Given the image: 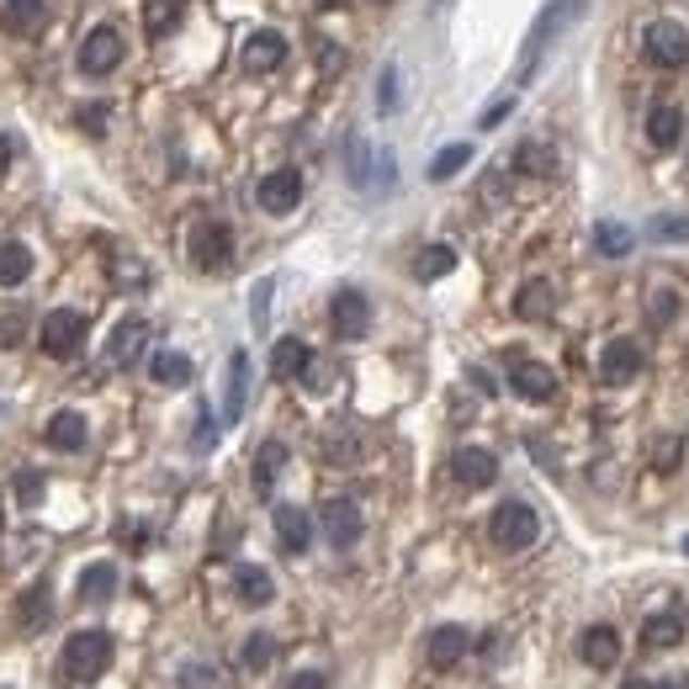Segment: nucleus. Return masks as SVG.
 Masks as SVG:
<instances>
[{
	"label": "nucleus",
	"instance_id": "obj_1",
	"mask_svg": "<svg viewBox=\"0 0 689 689\" xmlns=\"http://www.w3.org/2000/svg\"><path fill=\"white\" fill-rule=\"evenodd\" d=\"M536 536H541V515L530 509L526 499H504V504L488 515V541H493L499 552H526Z\"/></svg>",
	"mask_w": 689,
	"mask_h": 689
},
{
	"label": "nucleus",
	"instance_id": "obj_2",
	"mask_svg": "<svg viewBox=\"0 0 689 689\" xmlns=\"http://www.w3.org/2000/svg\"><path fill=\"white\" fill-rule=\"evenodd\" d=\"M107 668H112V637H107V631H75V637L64 642V674H70V679L90 685V679H101Z\"/></svg>",
	"mask_w": 689,
	"mask_h": 689
},
{
	"label": "nucleus",
	"instance_id": "obj_3",
	"mask_svg": "<svg viewBox=\"0 0 689 689\" xmlns=\"http://www.w3.org/2000/svg\"><path fill=\"white\" fill-rule=\"evenodd\" d=\"M38 345H42V356H53V361H75V356L85 350V313H75V308H53L38 329Z\"/></svg>",
	"mask_w": 689,
	"mask_h": 689
},
{
	"label": "nucleus",
	"instance_id": "obj_4",
	"mask_svg": "<svg viewBox=\"0 0 689 689\" xmlns=\"http://www.w3.org/2000/svg\"><path fill=\"white\" fill-rule=\"evenodd\" d=\"M186 255H192V266L207 271V276L229 271V260H234V234H229V223H197V229H192V244H186Z\"/></svg>",
	"mask_w": 689,
	"mask_h": 689
},
{
	"label": "nucleus",
	"instance_id": "obj_5",
	"mask_svg": "<svg viewBox=\"0 0 689 689\" xmlns=\"http://www.w3.org/2000/svg\"><path fill=\"white\" fill-rule=\"evenodd\" d=\"M122 33L118 27H90L81 42V75H90V81H101V75H112L122 64Z\"/></svg>",
	"mask_w": 689,
	"mask_h": 689
},
{
	"label": "nucleus",
	"instance_id": "obj_6",
	"mask_svg": "<svg viewBox=\"0 0 689 689\" xmlns=\"http://www.w3.org/2000/svg\"><path fill=\"white\" fill-rule=\"evenodd\" d=\"M329 324H334L340 340H361L366 329H371V303H366L361 286H340L329 297Z\"/></svg>",
	"mask_w": 689,
	"mask_h": 689
},
{
	"label": "nucleus",
	"instance_id": "obj_7",
	"mask_svg": "<svg viewBox=\"0 0 689 689\" xmlns=\"http://www.w3.org/2000/svg\"><path fill=\"white\" fill-rule=\"evenodd\" d=\"M578 5H583V0H552V5L541 11V22L530 27V38H526V53H520V81H530V75H536V59H541V48L557 38V27H563V22H573L568 11H578Z\"/></svg>",
	"mask_w": 689,
	"mask_h": 689
},
{
	"label": "nucleus",
	"instance_id": "obj_8",
	"mask_svg": "<svg viewBox=\"0 0 689 689\" xmlns=\"http://www.w3.org/2000/svg\"><path fill=\"white\" fill-rule=\"evenodd\" d=\"M319 526H324L329 546L350 552V546L361 541V509H356V499H324V509H319Z\"/></svg>",
	"mask_w": 689,
	"mask_h": 689
},
{
	"label": "nucleus",
	"instance_id": "obj_9",
	"mask_svg": "<svg viewBox=\"0 0 689 689\" xmlns=\"http://www.w3.org/2000/svg\"><path fill=\"white\" fill-rule=\"evenodd\" d=\"M642 48H648L652 64H663V70H679V64H689V33L679 27V22H652L648 38H642Z\"/></svg>",
	"mask_w": 689,
	"mask_h": 689
},
{
	"label": "nucleus",
	"instance_id": "obj_10",
	"mask_svg": "<svg viewBox=\"0 0 689 689\" xmlns=\"http://www.w3.org/2000/svg\"><path fill=\"white\" fill-rule=\"evenodd\" d=\"M255 202L266 207L271 218H286V212H297V202H303V175H297L292 164H282V170H271V175L260 181Z\"/></svg>",
	"mask_w": 689,
	"mask_h": 689
},
{
	"label": "nucleus",
	"instance_id": "obj_11",
	"mask_svg": "<svg viewBox=\"0 0 689 689\" xmlns=\"http://www.w3.org/2000/svg\"><path fill=\"white\" fill-rule=\"evenodd\" d=\"M509 387H515L526 404H552V398H557V377H552L541 361H520V356L509 366Z\"/></svg>",
	"mask_w": 689,
	"mask_h": 689
},
{
	"label": "nucleus",
	"instance_id": "obj_12",
	"mask_svg": "<svg viewBox=\"0 0 689 689\" xmlns=\"http://www.w3.org/2000/svg\"><path fill=\"white\" fill-rule=\"evenodd\" d=\"M451 478L462 488H488L493 478H499V456L483 446H462L456 456H451Z\"/></svg>",
	"mask_w": 689,
	"mask_h": 689
},
{
	"label": "nucleus",
	"instance_id": "obj_13",
	"mask_svg": "<svg viewBox=\"0 0 689 689\" xmlns=\"http://www.w3.org/2000/svg\"><path fill=\"white\" fill-rule=\"evenodd\" d=\"M642 371V345L637 340H610L605 356H600V377H605L610 387H620V382H631Z\"/></svg>",
	"mask_w": 689,
	"mask_h": 689
},
{
	"label": "nucleus",
	"instance_id": "obj_14",
	"mask_svg": "<svg viewBox=\"0 0 689 689\" xmlns=\"http://www.w3.org/2000/svg\"><path fill=\"white\" fill-rule=\"evenodd\" d=\"M276 541H282V552L292 557H303L308 552V541H313V520H308V509H297V504H276Z\"/></svg>",
	"mask_w": 689,
	"mask_h": 689
},
{
	"label": "nucleus",
	"instance_id": "obj_15",
	"mask_svg": "<svg viewBox=\"0 0 689 689\" xmlns=\"http://www.w3.org/2000/svg\"><path fill=\"white\" fill-rule=\"evenodd\" d=\"M144 350H149V324L144 319H122L112 329V340H107V361L112 366H133Z\"/></svg>",
	"mask_w": 689,
	"mask_h": 689
},
{
	"label": "nucleus",
	"instance_id": "obj_16",
	"mask_svg": "<svg viewBox=\"0 0 689 689\" xmlns=\"http://www.w3.org/2000/svg\"><path fill=\"white\" fill-rule=\"evenodd\" d=\"M282 59H286V38L271 33V27L244 42V70L249 75H271V70H282Z\"/></svg>",
	"mask_w": 689,
	"mask_h": 689
},
{
	"label": "nucleus",
	"instance_id": "obj_17",
	"mask_svg": "<svg viewBox=\"0 0 689 689\" xmlns=\"http://www.w3.org/2000/svg\"><path fill=\"white\" fill-rule=\"evenodd\" d=\"M42 22H48V0H5V11H0V27L11 38H38Z\"/></svg>",
	"mask_w": 689,
	"mask_h": 689
},
{
	"label": "nucleus",
	"instance_id": "obj_18",
	"mask_svg": "<svg viewBox=\"0 0 689 689\" xmlns=\"http://www.w3.org/2000/svg\"><path fill=\"white\" fill-rule=\"evenodd\" d=\"M244 404H249V356L234 350V356H229V382H223V419L239 425Z\"/></svg>",
	"mask_w": 689,
	"mask_h": 689
},
{
	"label": "nucleus",
	"instance_id": "obj_19",
	"mask_svg": "<svg viewBox=\"0 0 689 689\" xmlns=\"http://www.w3.org/2000/svg\"><path fill=\"white\" fill-rule=\"evenodd\" d=\"M467 648H472L467 626H435V631H430V642H425V652H430V663H435V668H456V663L467 657Z\"/></svg>",
	"mask_w": 689,
	"mask_h": 689
},
{
	"label": "nucleus",
	"instance_id": "obj_20",
	"mask_svg": "<svg viewBox=\"0 0 689 689\" xmlns=\"http://www.w3.org/2000/svg\"><path fill=\"white\" fill-rule=\"evenodd\" d=\"M578 657H583L589 668H615V657H620V637H615V626H583V637H578Z\"/></svg>",
	"mask_w": 689,
	"mask_h": 689
},
{
	"label": "nucleus",
	"instance_id": "obj_21",
	"mask_svg": "<svg viewBox=\"0 0 689 689\" xmlns=\"http://www.w3.org/2000/svg\"><path fill=\"white\" fill-rule=\"evenodd\" d=\"M42 441L53 451H81L85 441H90V425H85V414H75V408H59V414L48 419Z\"/></svg>",
	"mask_w": 689,
	"mask_h": 689
},
{
	"label": "nucleus",
	"instance_id": "obj_22",
	"mask_svg": "<svg viewBox=\"0 0 689 689\" xmlns=\"http://www.w3.org/2000/svg\"><path fill=\"white\" fill-rule=\"evenodd\" d=\"M308 366H313V350L303 345V340H276L271 345V377H282V382H297V377H308Z\"/></svg>",
	"mask_w": 689,
	"mask_h": 689
},
{
	"label": "nucleus",
	"instance_id": "obj_23",
	"mask_svg": "<svg viewBox=\"0 0 689 689\" xmlns=\"http://www.w3.org/2000/svg\"><path fill=\"white\" fill-rule=\"evenodd\" d=\"M11 620H16V631H22V637H38L42 626H48V583H33V589L16 600Z\"/></svg>",
	"mask_w": 689,
	"mask_h": 689
},
{
	"label": "nucleus",
	"instance_id": "obj_24",
	"mask_svg": "<svg viewBox=\"0 0 689 689\" xmlns=\"http://www.w3.org/2000/svg\"><path fill=\"white\" fill-rule=\"evenodd\" d=\"M234 594H239V605L260 610V605H271V594H276V583H271V573H266V568H255V563H244V568L234 573Z\"/></svg>",
	"mask_w": 689,
	"mask_h": 689
},
{
	"label": "nucleus",
	"instance_id": "obj_25",
	"mask_svg": "<svg viewBox=\"0 0 689 689\" xmlns=\"http://www.w3.org/2000/svg\"><path fill=\"white\" fill-rule=\"evenodd\" d=\"M648 138L657 149H674L679 138H685V112L679 107H668V101H657L648 112Z\"/></svg>",
	"mask_w": 689,
	"mask_h": 689
},
{
	"label": "nucleus",
	"instance_id": "obj_26",
	"mask_svg": "<svg viewBox=\"0 0 689 689\" xmlns=\"http://www.w3.org/2000/svg\"><path fill=\"white\" fill-rule=\"evenodd\" d=\"M118 568L112 563H90V568L81 573V605H107L112 594H118Z\"/></svg>",
	"mask_w": 689,
	"mask_h": 689
},
{
	"label": "nucleus",
	"instance_id": "obj_27",
	"mask_svg": "<svg viewBox=\"0 0 689 689\" xmlns=\"http://www.w3.org/2000/svg\"><path fill=\"white\" fill-rule=\"evenodd\" d=\"M33 276V249L22 239H0V286H22Z\"/></svg>",
	"mask_w": 689,
	"mask_h": 689
},
{
	"label": "nucleus",
	"instance_id": "obj_28",
	"mask_svg": "<svg viewBox=\"0 0 689 689\" xmlns=\"http://www.w3.org/2000/svg\"><path fill=\"white\" fill-rule=\"evenodd\" d=\"M192 356H181V350H160V356H149V377L160 382V387H186L192 382Z\"/></svg>",
	"mask_w": 689,
	"mask_h": 689
},
{
	"label": "nucleus",
	"instance_id": "obj_29",
	"mask_svg": "<svg viewBox=\"0 0 689 689\" xmlns=\"http://www.w3.org/2000/svg\"><path fill=\"white\" fill-rule=\"evenodd\" d=\"M451 271H456V249H451V244H425V249L414 255V276H419V282H441Z\"/></svg>",
	"mask_w": 689,
	"mask_h": 689
},
{
	"label": "nucleus",
	"instance_id": "obj_30",
	"mask_svg": "<svg viewBox=\"0 0 689 689\" xmlns=\"http://www.w3.org/2000/svg\"><path fill=\"white\" fill-rule=\"evenodd\" d=\"M282 467H286V446L282 441H266V446L255 451V493H271L276 488V478H282Z\"/></svg>",
	"mask_w": 689,
	"mask_h": 689
},
{
	"label": "nucleus",
	"instance_id": "obj_31",
	"mask_svg": "<svg viewBox=\"0 0 689 689\" xmlns=\"http://www.w3.org/2000/svg\"><path fill=\"white\" fill-rule=\"evenodd\" d=\"M181 16H186V0H149V5H144L149 38H170V33L181 27Z\"/></svg>",
	"mask_w": 689,
	"mask_h": 689
},
{
	"label": "nucleus",
	"instance_id": "obj_32",
	"mask_svg": "<svg viewBox=\"0 0 689 689\" xmlns=\"http://www.w3.org/2000/svg\"><path fill=\"white\" fill-rule=\"evenodd\" d=\"M631 244H637V234H631V229H626V223H594V249H600V255H610V260H626V255H631Z\"/></svg>",
	"mask_w": 689,
	"mask_h": 689
},
{
	"label": "nucleus",
	"instance_id": "obj_33",
	"mask_svg": "<svg viewBox=\"0 0 689 689\" xmlns=\"http://www.w3.org/2000/svg\"><path fill=\"white\" fill-rule=\"evenodd\" d=\"M552 303H557V297H552L546 282H526L520 297H515V313H520V319H552Z\"/></svg>",
	"mask_w": 689,
	"mask_h": 689
},
{
	"label": "nucleus",
	"instance_id": "obj_34",
	"mask_svg": "<svg viewBox=\"0 0 689 689\" xmlns=\"http://www.w3.org/2000/svg\"><path fill=\"white\" fill-rule=\"evenodd\" d=\"M679 637H685V626H679V615H652L648 626H642V648H648V652L674 648Z\"/></svg>",
	"mask_w": 689,
	"mask_h": 689
},
{
	"label": "nucleus",
	"instance_id": "obj_35",
	"mask_svg": "<svg viewBox=\"0 0 689 689\" xmlns=\"http://www.w3.org/2000/svg\"><path fill=\"white\" fill-rule=\"evenodd\" d=\"M271 657H276V637H271V631H255V637L244 642V652H239V668H244V674H266V668H271Z\"/></svg>",
	"mask_w": 689,
	"mask_h": 689
},
{
	"label": "nucleus",
	"instance_id": "obj_36",
	"mask_svg": "<svg viewBox=\"0 0 689 689\" xmlns=\"http://www.w3.org/2000/svg\"><path fill=\"white\" fill-rule=\"evenodd\" d=\"M467 160H472V144H446V149L430 160V181H451L456 170H467Z\"/></svg>",
	"mask_w": 689,
	"mask_h": 689
},
{
	"label": "nucleus",
	"instance_id": "obj_37",
	"mask_svg": "<svg viewBox=\"0 0 689 689\" xmlns=\"http://www.w3.org/2000/svg\"><path fill=\"white\" fill-rule=\"evenodd\" d=\"M515 164H520L526 175H552V170H557V164H552V149H546V144H520Z\"/></svg>",
	"mask_w": 689,
	"mask_h": 689
},
{
	"label": "nucleus",
	"instance_id": "obj_38",
	"mask_svg": "<svg viewBox=\"0 0 689 689\" xmlns=\"http://www.w3.org/2000/svg\"><path fill=\"white\" fill-rule=\"evenodd\" d=\"M652 239H657V244H689V218H668V212H657V218H652Z\"/></svg>",
	"mask_w": 689,
	"mask_h": 689
},
{
	"label": "nucleus",
	"instance_id": "obj_39",
	"mask_svg": "<svg viewBox=\"0 0 689 689\" xmlns=\"http://www.w3.org/2000/svg\"><path fill=\"white\" fill-rule=\"evenodd\" d=\"M11 488H16V504H42V472H16Z\"/></svg>",
	"mask_w": 689,
	"mask_h": 689
},
{
	"label": "nucleus",
	"instance_id": "obj_40",
	"mask_svg": "<svg viewBox=\"0 0 689 689\" xmlns=\"http://www.w3.org/2000/svg\"><path fill=\"white\" fill-rule=\"evenodd\" d=\"M249 319H255V329H266V319H271V282H255V292H249Z\"/></svg>",
	"mask_w": 689,
	"mask_h": 689
},
{
	"label": "nucleus",
	"instance_id": "obj_41",
	"mask_svg": "<svg viewBox=\"0 0 689 689\" xmlns=\"http://www.w3.org/2000/svg\"><path fill=\"white\" fill-rule=\"evenodd\" d=\"M181 689H223V685H218V674H212V668L192 663V668H181Z\"/></svg>",
	"mask_w": 689,
	"mask_h": 689
},
{
	"label": "nucleus",
	"instance_id": "obj_42",
	"mask_svg": "<svg viewBox=\"0 0 689 689\" xmlns=\"http://www.w3.org/2000/svg\"><path fill=\"white\" fill-rule=\"evenodd\" d=\"M377 96H382V101H377L382 112H398V70H382V90H377Z\"/></svg>",
	"mask_w": 689,
	"mask_h": 689
},
{
	"label": "nucleus",
	"instance_id": "obj_43",
	"mask_svg": "<svg viewBox=\"0 0 689 689\" xmlns=\"http://www.w3.org/2000/svg\"><path fill=\"white\" fill-rule=\"evenodd\" d=\"M674 313H679V297H674V292H652V319L663 324V319H674Z\"/></svg>",
	"mask_w": 689,
	"mask_h": 689
},
{
	"label": "nucleus",
	"instance_id": "obj_44",
	"mask_svg": "<svg viewBox=\"0 0 689 689\" xmlns=\"http://www.w3.org/2000/svg\"><path fill=\"white\" fill-rule=\"evenodd\" d=\"M329 679H324V668H303V674H292V685L286 689H324Z\"/></svg>",
	"mask_w": 689,
	"mask_h": 689
},
{
	"label": "nucleus",
	"instance_id": "obj_45",
	"mask_svg": "<svg viewBox=\"0 0 689 689\" xmlns=\"http://www.w3.org/2000/svg\"><path fill=\"white\" fill-rule=\"evenodd\" d=\"M509 107H515V101H509V96H499V101H493V107H488L478 122H483V127H499V122L509 118Z\"/></svg>",
	"mask_w": 689,
	"mask_h": 689
},
{
	"label": "nucleus",
	"instance_id": "obj_46",
	"mask_svg": "<svg viewBox=\"0 0 689 689\" xmlns=\"http://www.w3.org/2000/svg\"><path fill=\"white\" fill-rule=\"evenodd\" d=\"M81 127H85V133H107V107H85Z\"/></svg>",
	"mask_w": 689,
	"mask_h": 689
},
{
	"label": "nucleus",
	"instance_id": "obj_47",
	"mask_svg": "<svg viewBox=\"0 0 689 689\" xmlns=\"http://www.w3.org/2000/svg\"><path fill=\"white\" fill-rule=\"evenodd\" d=\"M212 435H218V425H212V419H197V451H212Z\"/></svg>",
	"mask_w": 689,
	"mask_h": 689
},
{
	"label": "nucleus",
	"instance_id": "obj_48",
	"mask_svg": "<svg viewBox=\"0 0 689 689\" xmlns=\"http://www.w3.org/2000/svg\"><path fill=\"white\" fill-rule=\"evenodd\" d=\"M657 467H679V441H668V446H657V456H652Z\"/></svg>",
	"mask_w": 689,
	"mask_h": 689
},
{
	"label": "nucleus",
	"instance_id": "obj_49",
	"mask_svg": "<svg viewBox=\"0 0 689 689\" xmlns=\"http://www.w3.org/2000/svg\"><path fill=\"white\" fill-rule=\"evenodd\" d=\"M11 155H16V144H11V138H5V133H0V175H5V170H11Z\"/></svg>",
	"mask_w": 689,
	"mask_h": 689
},
{
	"label": "nucleus",
	"instance_id": "obj_50",
	"mask_svg": "<svg viewBox=\"0 0 689 689\" xmlns=\"http://www.w3.org/2000/svg\"><path fill=\"white\" fill-rule=\"evenodd\" d=\"M620 689H652V685H648V679H626Z\"/></svg>",
	"mask_w": 689,
	"mask_h": 689
},
{
	"label": "nucleus",
	"instance_id": "obj_51",
	"mask_svg": "<svg viewBox=\"0 0 689 689\" xmlns=\"http://www.w3.org/2000/svg\"><path fill=\"white\" fill-rule=\"evenodd\" d=\"M319 5H345V0H319Z\"/></svg>",
	"mask_w": 689,
	"mask_h": 689
},
{
	"label": "nucleus",
	"instance_id": "obj_52",
	"mask_svg": "<svg viewBox=\"0 0 689 689\" xmlns=\"http://www.w3.org/2000/svg\"><path fill=\"white\" fill-rule=\"evenodd\" d=\"M0 530H5V504H0Z\"/></svg>",
	"mask_w": 689,
	"mask_h": 689
},
{
	"label": "nucleus",
	"instance_id": "obj_53",
	"mask_svg": "<svg viewBox=\"0 0 689 689\" xmlns=\"http://www.w3.org/2000/svg\"><path fill=\"white\" fill-rule=\"evenodd\" d=\"M685 557H689V536H685Z\"/></svg>",
	"mask_w": 689,
	"mask_h": 689
},
{
	"label": "nucleus",
	"instance_id": "obj_54",
	"mask_svg": "<svg viewBox=\"0 0 689 689\" xmlns=\"http://www.w3.org/2000/svg\"><path fill=\"white\" fill-rule=\"evenodd\" d=\"M371 5H387V0H371Z\"/></svg>",
	"mask_w": 689,
	"mask_h": 689
}]
</instances>
